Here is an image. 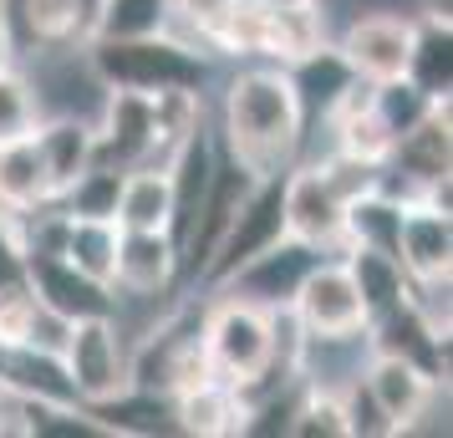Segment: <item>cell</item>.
<instances>
[{
    "label": "cell",
    "instance_id": "6da1fadb",
    "mask_svg": "<svg viewBox=\"0 0 453 438\" xmlns=\"http://www.w3.org/2000/svg\"><path fill=\"white\" fill-rule=\"evenodd\" d=\"M301 138H306V112H301L286 66L260 62L229 77L219 148L234 164H245L255 179L286 173L301 158Z\"/></svg>",
    "mask_w": 453,
    "mask_h": 438
},
{
    "label": "cell",
    "instance_id": "7a4b0ae2",
    "mask_svg": "<svg viewBox=\"0 0 453 438\" xmlns=\"http://www.w3.org/2000/svg\"><path fill=\"white\" fill-rule=\"evenodd\" d=\"M92 77L107 92H204L209 57L188 36L153 31V36H123V42H92L82 46Z\"/></svg>",
    "mask_w": 453,
    "mask_h": 438
},
{
    "label": "cell",
    "instance_id": "3957f363",
    "mask_svg": "<svg viewBox=\"0 0 453 438\" xmlns=\"http://www.w3.org/2000/svg\"><path fill=\"white\" fill-rule=\"evenodd\" d=\"M214 377L204 347V306H173V311L153 327V332L127 352V382L138 393H158V397H179L188 388H199Z\"/></svg>",
    "mask_w": 453,
    "mask_h": 438
},
{
    "label": "cell",
    "instance_id": "277c9868",
    "mask_svg": "<svg viewBox=\"0 0 453 438\" xmlns=\"http://www.w3.org/2000/svg\"><path fill=\"white\" fill-rule=\"evenodd\" d=\"M219 301L204 306V347L214 362V377L234 382L240 393H255L270 382V357H275V316L250 306L240 296L214 291Z\"/></svg>",
    "mask_w": 453,
    "mask_h": 438
},
{
    "label": "cell",
    "instance_id": "5b68a950",
    "mask_svg": "<svg viewBox=\"0 0 453 438\" xmlns=\"http://www.w3.org/2000/svg\"><path fill=\"white\" fill-rule=\"evenodd\" d=\"M275 240H286V173L255 179V188L245 194V204L234 209L229 230L219 234V245H214V255H209L199 286H204V291L225 286L245 260H255L260 250H270Z\"/></svg>",
    "mask_w": 453,
    "mask_h": 438
},
{
    "label": "cell",
    "instance_id": "8992f818",
    "mask_svg": "<svg viewBox=\"0 0 453 438\" xmlns=\"http://www.w3.org/2000/svg\"><path fill=\"white\" fill-rule=\"evenodd\" d=\"M62 367L87 408H103L112 397H123L133 382H127V347L123 332H118V316L72 321V332L62 342Z\"/></svg>",
    "mask_w": 453,
    "mask_h": 438
},
{
    "label": "cell",
    "instance_id": "52a82bcc",
    "mask_svg": "<svg viewBox=\"0 0 453 438\" xmlns=\"http://www.w3.org/2000/svg\"><path fill=\"white\" fill-rule=\"evenodd\" d=\"M290 316H296L301 332L316 336V342L362 332V327H367V306H362V291H357V280H351L347 260L321 255V260L306 271L296 301H290Z\"/></svg>",
    "mask_w": 453,
    "mask_h": 438
},
{
    "label": "cell",
    "instance_id": "ba28073f",
    "mask_svg": "<svg viewBox=\"0 0 453 438\" xmlns=\"http://www.w3.org/2000/svg\"><path fill=\"white\" fill-rule=\"evenodd\" d=\"M26 291L36 296L62 321H92V316H118V291L97 275L77 271L57 250H26Z\"/></svg>",
    "mask_w": 453,
    "mask_h": 438
},
{
    "label": "cell",
    "instance_id": "9c48e42d",
    "mask_svg": "<svg viewBox=\"0 0 453 438\" xmlns=\"http://www.w3.org/2000/svg\"><path fill=\"white\" fill-rule=\"evenodd\" d=\"M321 255L326 250H316V245H306V240L286 234V240H275L270 250H260L255 260H245V265L229 275L225 286H214V291L240 296V301L260 306V311H290V301H296V291H301L306 271L321 260Z\"/></svg>",
    "mask_w": 453,
    "mask_h": 438
},
{
    "label": "cell",
    "instance_id": "30bf717a",
    "mask_svg": "<svg viewBox=\"0 0 453 438\" xmlns=\"http://www.w3.org/2000/svg\"><path fill=\"white\" fill-rule=\"evenodd\" d=\"M250 188H255V173H250L245 164H234L225 148H219V164H214L204 204H199V214H194V225H188V234H184V245H179V275H188L194 286H199L209 255H214V245H219V234L229 230L234 209L245 204Z\"/></svg>",
    "mask_w": 453,
    "mask_h": 438
},
{
    "label": "cell",
    "instance_id": "8fae6325",
    "mask_svg": "<svg viewBox=\"0 0 453 438\" xmlns=\"http://www.w3.org/2000/svg\"><path fill=\"white\" fill-rule=\"evenodd\" d=\"M412 31L418 21L412 16H392V11H372V16H357V21L342 31V62L367 77V82H388V77H408V57H412Z\"/></svg>",
    "mask_w": 453,
    "mask_h": 438
},
{
    "label": "cell",
    "instance_id": "7c38bea8",
    "mask_svg": "<svg viewBox=\"0 0 453 438\" xmlns=\"http://www.w3.org/2000/svg\"><path fill=\"white\" fill-rule=\"evenodd\" d=\"M342 225H347V204L331 194L316 164H290L286 168V234L306 240L316 250L342 255Z\"/></svg>",
    "mask_w": 453,
    "mask_h": 438
},
{
    "label": "cell",
    "instance_id": "4fadbf2b",
    "mask_svg": "<svg viewBox=\"0 0 453 438\" xmlns=\"http://www.w3.org/2000/svg\"><path fill=\"white\" fill-rule=\"evenodd\" d=\"M397 260L408 271L412 286H433V280H449L453 275V214L433 204H412L403 209V225H397Z\"/></svg>",
    "mask_w": 453,
    "mask_h": 438
},
{
    "label": "cell",
    "instance_id": "5bb4252c",
    "mask_svg": "<svg viewBox=\"0 0 453 438\" xmlns=\"http://www.w3.org/2000/svg\"><path fill=\"white\" fill-rule=\"evenodd\" d=\"M179 280V240L168 230H118L112 255V291L164 296Z\"/></svg>",
    "mask_w": 453,
    "mask_h": 438
},
{
    "label": "cell",
    "instance_id": "9a60e30c",
    "mask_svg": "<svg viewBox=\"0 0 453 438\" xmlns=\"http://www.w3.org/2000/svg\"><path fill=\"white\" fill-rule=\"evenodd\" d=\"M362 382L372 388L377 408L388 413V423L397 428V434H408L412 423L423 418V408L433 403V393H438V382H433L418 362L392 357V352H372L367 367H362Z\"/></svg>",
    "mask_w": 453,
    "mask_h": 438
},
{
    "label": "cell",
    "instance_id": "2e32d148",
    "mask_svg": "<svg viewBox=\"0 0 453 438\" xmlns=\"http://www.w3.org/2000/svg\"><path fill=\"white\" fill-rule=\"evenodd\" d=\"M36 148H42L51 194H62L77 173H87V168L97 164V127L82 112H46L42 123H36Z\"/></svg>",
    "mask_w": 453,
    "mask_h": 438
},
{
    "label": "cell",
    "instance_id": "e0dca14e",
    "mask_svg": "<svg viewBox=\"0 0 453 438\" xmlns=\"http://www.w3.org/2000/svg\"><path fill=\"white\" fill-rule=\"evenodd\" d=\"M173 418H179V434L194 438H229V434H245V418H250V397L225 382V377H209L199 388L173 397Z\"/></svg>",
    "mask_w": 453,
    "mask_h": 438
},
{
    "label": "cell",
    "instance_id": "ac0fdd59",
    "mask_svg": "<svg viewBox=\"0 0 453 438\" xmlns=\"http://www.w3.org/2000/svg\"><path fill=\"white\" fill-rule=\"evenodd\" d=\"M51 199H57V194H51V179H46L36 133L0 143V209L16 214V219H26V214L46 209Z\"/></svg>",
    "mask_w": 453,
    "mask_h": 438
},
{
    "label": "cell",
    "instance_id": "d6986e66",
    "mask_svg": "<svg viewBox=\"0 0 453 438\" xmlns=\"http://www.w3.org/2000/svg\"><path fill=\"white\" fill-rule=\"evenodd\" d=\"M392 168H403L412 179H423V184H438V179H449L453 173V127H449V103H438L423 118V123H412L388 153Z\"/></svg>",
    "mask_w": 453,
    "mask_h": 438
},
{
    "label": "cell",
    "instance_id": "ffe728a7",
    "mask_svg": "<svg viewBox=\"0 0 453 438\" xmlns=\"http://www.w3.org/2000/svg\"><path fill=\"white\" fill-rule=\"evenodd\" d=\"M342 260H347L351 280H357V291H362L367 321H377V316H388V311H397V306L412 301V280H408V271H403L397 255L351 245V250H342Z\"/></svg>",
    "mask_w": 453,
    "mask_h": 438
},
{
    "label": "cell",
    "instance_id": "44dd1931",
    "mask_svg": "<svg viewBox=\"0 0 453 438\" xmlns=\"http://www.w3.org/2000/svg\"><path fill=\"white\" fill-rule=\"evenodd\" d=\"M290 87H296V97H301V112L311 118H326L331 107H336V97L347 92L351 82H357V72H351L347 62H342V51H336V42H321L311 57H301V62H290Z\"/></svg>",
    "mask_w": 453,
    "mask_h": 438
},
{
    "label": "cell",
    "instance_id": "7402d4cb",
    "mask_svg": "<svg viewBox=\"0 0 453 438\" xmlns=\"http://www.w3.org/2000/svg\"><path fill=\"white\" fill-rule=\"evenodd\" d=\"M112 225H118V230H168V225H173L168 168H127Z\"/></svg>",
    "mask_w": 453,
    "mask_h": 438
},
{
    "label": "cell",
    "instance_id": "603a6c76",
    "mask_svg": "<svg viewBox=\"0 0 453 438\" xmlns=\"http://www.w3.org/2000/svg\"><path fill=\"white\" fill-rule=\"evenodd\" d=\"M408 77L428 92L433 103H449V92H453V26L418 21V31H412Z\"/></svg>",
    "mask_w": 453,
    "mask_h": 438
},
{
    "label": "cell",
    "instance_id": "cb8c5ba5",
    "mask_svg": "<svg viewBox=\"0 0 453 438\" xmlns=\"http://www.w3.org/2000/svg\"><path fill=\"white\" fill-rule=\"evenodd\" d=\"M118 194H123V168L92 164L57 194V209L72 214V219H112L118 214Z\"/></svg>",
    "mask_w": 453,
    "mask_h": 438
},
{
    "label": "cell",
    "instance_id": "d4e9b609",
    "mask_svg": "<svg viewBox=\"0 0 453 438\" xmlns=\"http://www.w3.org/2000/svg\"><path fill=\"white\" fill-rule=\"evenodd\" d=\"M173 0H97V42H123V36H153L168 31Z\"/></svg>",
    "mask_w": 453,
    "mask_h": 438
},
{
    "label": "cell",
    "instance_id": "484cf974",
    "mask_svg": "<svg viewBox=\"0 0 453 438\" xmlns=\"http://www.w3.org/2000/svg\"><path fill=\"white\" fill-rule=\"evenodd\" d=\"M372 107H377V118L388 123L392 143H397V138H403L412 123H423L438 103H433L412 77H388V82H372Z\"/></svg>",
    "mask_w": 453,
    "mask_h": 438
},
{
    "label": "cell",
    "instance_id": "4316f807",
    "mask_svg": "<svg viewBox=\"0 0 453 438\" xmlns=\"http://www.w3.org/2000/svg\"><path fill=\"white\" fill-rule=\"evenodd\" d=\"M290 434L296 438H351L347 434V413H342V397L331 393V388L301 382L296 413H290Z\"/></svg>",
    "mask_w": 453,
    "mask_h": 438
},
{
    "label": "cell",
    "instance_id": "83f0119b",
    "mask_svg": "<svg viewBox=\"0 0 453 438\" xmlns=\"http://www.w3.org/2000/svg\"><path fill=\"white\" fill-rule=\"evenodd\" d=\"M36 123H42V103H36L31 77L16 72V62L0 66V143L36 133Z\"/></svg>",
    "mask_w": 453,
    "mask_h": 438
},
{
    "label": "cell",
    "instance_id": "f1b7e54d",
    "mask_svg": "<svg viewBox=\"0 0 453 438\" xmlns=\"http://www.w3.org/2000/svg\"><path fill=\"white\" fill-rule=\"evenodd\" d=\"M336 397H342V413H347V434L357 438H392L397 428L388 423V413L377 408V397H372V388L362 382V373L351 377V382H342L336 388Z\"/></svg>",
    "mask_w": 453,
    "mask_h": 438
},
{
    "label": "cell",
    "instance_id": "f546056e",
    "mask_svg": "<svg viewBox=\"0 0 453 438\" xmlns=\"http://www.w3.org/2000/svg\"><path fill=\"white\" fill-rule=\"evenodd\" d=\"M316 168H321V179L331 184V194H336L342 204H351V199H362V194L377 188V168L382 164H367V158H351V153H342V148H331Z\"/></svg>",
    "mask_w": 453,
    "mask_h": 438
},
{
    "label": "cell",
    "instance_id": "4dcf8cb0",
    "mask_svg": "<svg viewBox=\"0 0 453 438\" xmlns=\"http://www.w3.org/2000/svg\"><path fill=\"white\" fill-rule=\"evenodd\" d=\"M26 286V240H21V219L0 209V291Z\"/></svg>",
    "mask_w": 453,
    "mask_h": 438
},
{
    "label": "cell",
    "instance_id": "1f68e13d",
    "mask_svg": "<svg viewBox=\"0 0 453 438\" xmlns=\"http://www.w3.org/2000/svg\"><path fill=\"white\" fill-rule=\"evenodd\" d=\"M412 21L453 26V0H412Z\"/></svg>",
    "mask_w": 453,
    "mask_h": 438
},
{
    "label": "cell",
    "instance_id": "d6a6232c",
    "mask_svg": "<svg viewBox=\"0 0 453 438\" xmlns=\"http://www.w3.org/2000/svg\"><path fill=\"white\" fill-rule=\"evenodd\" d=\"M255 5H265V11H301V5H321V0H255Z\"/></svg>",
    "mask_w": 453,
    "mask_h": 438
},
{
    "label": "cell",
    "instance_id": "836d02e7",
    "mask_svg": "<svg viewBox=\"0 0 453 438\" xmlns=\"http://www.w3.org/2000/svg\"><path fill=\"white\" fill-rule=\"evenodd\" d=\"M16 62V51H11V31H5V21H0V66Z\"/></svg>",
    "mask_w": 453,
    "mask_h": 438
}]
</instances>
